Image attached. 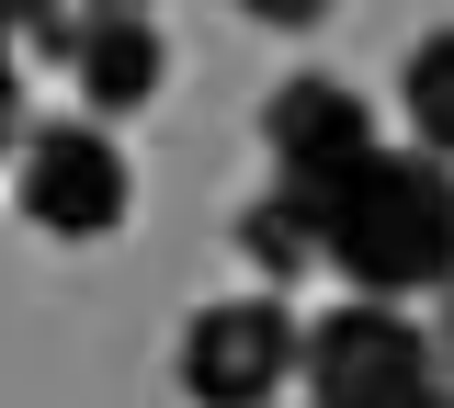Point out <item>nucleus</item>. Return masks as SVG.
<instances>
[{"instance_id":"11","label":"nucleus","mask_w":454,"mask_h":408,"mask_svg":"<svg viewBox=\"0 0 454 408\" xmlns=\"http://www.w3.org/2000/svg\"><path fill=\"white\" fill-rule=\"evenodd\" d=\"M23 148V68H12V46H0V159Z\"/></svg>"},{"instance_id":"3","label":"nucleus","mask_w":454,"mask_h":408,"mask_svg":"<svg viewBox=\"0 0 454 408\" xmlns=\"http://www.w3.org/2000/svg\"><path fill=\"white\" fill-rule=\"evenodd\" d=\"M12 193H23V216L46 238H114L125 204H137V171H125V148H114L103 114H57V125H23Z\"/></svg>"},{"instance_id":"2","label":"nucleus","mask_w":454,"mask_h":408,"mask_svg":"<svg viewBox=\"0 0 454 408\" xmlns=\"http://www.w3.org/2000/svg\"><path fill=\"white\" fill-rule=\"evenodd\" d=\"M295 374H307V408H443L432 329H420L397 295L330 306V318L295 341Z\"/></svg>"},{"instance_id":"10","label":"nucleus","mask_w":454,"mask_h":408,"mask_svg":"<svg viewBox=\"0 0 454 408\" xmlns=\"http://www.w3.org/2000/svg\"><path fill=\"white\" fill-rule=\"evenodd\" d=\"M250 23H273V35H307V23H330V0H239Z\"/></svg>"},{"instance_id":"4","label":"nucleus","mask_w":454,"mask_h":408,"mask_svg":"<svg viewBox=\"0 0 454 408\" xmlns=\"http://www.w3.org/2000/svg\"><path fill=\"white\" fill-rule=\"evenodd\" d=\"M295 341H307V329H295L284 295H216V306L182 318L170 374H182L193 408H273L284 374H295Z\"/></svg>"},{"instance_id":"12","label":"nucleus","mask_w":454,"mask_h":408,"mask_svg":"<svg viewBox=\"0 0 454 408\" xmlns=\"http://www.w3.org/2000/svg\"><path fill=\"white\" fill-rule=\"evenodd\" d=\"M432 363L454 374V284H432Z\"/></svg>"},{"instance_id":"1","label":"nucleus","mask_w":454,"mask_h":408,"mask_svg":"<svg viewBox=\"0 0 454 408\" xmlns=\"http://www.w3.org/2000/svg\"><path fill=\"white\" fill-rule=\"evenodd\" d=\"M318 273H340L352 295H432L454 284V159L432 148H364L340 171L295 181Z\"/></svg>"},{"instance_id":"7","label":"nucleus","mask_w":454,"mask_h":408,"mask_svg":"<svg viewBox=\"0 0 454 408\" xmlns=\"http://www.w3.org/2000/svg\"><path fill=\"white\" fill-rule=\"evenodd\" d=\"M397 103H409V136H420L432 159H454V23H432V35L409 46V68H397Z\"/></svg>"},{"instance_id":"14","label":"nucleus","mask_w":454,"mask_h":408,"mask_svg":"<svg viewBox=\"0 0 454 408\" xmlns=\"http://www.w3.org/2000/svg\"><path fill=\"white\" fill-rule=\"evenodd\" d=\"M443 408H454V397H443Z\"/></svg>"},{"instance_id":"5","label":"nucleus","mask_w":454,"mask_h":408,"mask_svg":"<svg viewBox=\"0 0 454 408\" xmlns=\"http://www.w3.org/2000/svg\"><path fill=\"white\" fill-rule=\"evenodd\" d=\"M262 148H273V181H318V171H340V159L375 148V103L352 80H330V68H295L262 103Z\"/></svg>"},{"instance_id":"13","label":"nucleus","mask_w":454,"mask_h":408,"mask_svg":"<svg viewBox=\"0 0 454 408\" xmlns=\"http://www.w3.org/2000/svg\"><path fill=\"white\" fill-rule=\"evenodd\" d=\"M103 12H148V0H103Z\"/></svg>"},{"instance_id":"6","label":"nucleus","mask_w":454,"mask_h":408,"mask_svg":"<svg viewBox=\"0 0 454 408\" xmlns=\"http://www.w3.org/2000/svg\"><path fill=\"white\" fill-rule=\"evenodd\" d=\"M57 58H68L80 103H91L103 125H114V114H148V103H160V80H170L160 23H148V12H103V0L68 23V46H57Z\"/></svg>"},{"instance_id":"8","label":"nucleus","mask_w":454,"mask_h":408,"mask_svg":"<svg viewBox=\"0 0 454 408\" xmlns=\"http://www.w3.org/2000/svg\"><path fill=\"white\" fill-rule=\"evenodd\" d=\"M239 250H250V273H318V238H307L295 181H273L262 204H239Z\"/></svg>"},{"instance_id":"9","label":"nucleus","mask_w":454,"mask_h":408,"mask_svg":"<svg viewBox=\"0 0 454 408\" xmlns=\"http://www.w3.org/2000/svg\"><path fill=\"white\" fill-rule=\"evenodd\" d=\"M0 46H68V0H0Z\"/></svg>"}]
</instances>
